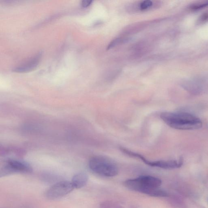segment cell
I'll list each match as a JSON object with an SVG mask.
<instances>
[{
    "instance_id": "6da1fadb",
    "label": "cell",
    "mask_w": 208,
    "mask_h": 208,
    "mask_svg": "<svg viewBox=\"0 0 208 208\" xmlns=\"http://www.w3.org/2000/svg\"><path fill=\"white\" fill-rule=\"evenodd\" d=\"M161 184L162 181L159 179L148 175L130 179L124 182L126 187L135 192L157 197L168 196L167 192L160 188Z\"/></svg>"
},
{
    "instance_id": "7a4b0ae2",
    "label": "cell",
    "mask_w": 208,
    "mask_h": 208,
    "mask_svg": "<svg viewBox=\"0 0 208 208\" xmlns=\"http://www.w3.org/2000/svg\"><path fill=\"white\" fill-rule=\"evenodd\" d=\"M160 117L165 124L176 129H198L202 126L199 118L186 112H164L160 115Z\"/></svg>"
},
{
    "instance_id": "3957f363",
    "label": "cell",
    "mask_w": 208,
    "mask_h": 208,
    "mask_svg": "<svg viewBox=\"0 0 208 208\" xmlns=\"http://www.w3.org/2000/svg\"><path fill=\"white\" fill-rule=\"evenodd\" d=\"M89 167L92 172L102 176L112 177L118 173L117 165L114 161L103 156L92 158L89 161Z\"/></svg>"
},
{
    "instance_id": "277c9868",
    "label": "cell",
    "mask_w": 208,
    "mask_h": 208,
    "mask_svg": "<svg viewBox=\"0 0 208 208\" xmlns=\"http://www.w3.org/2000/svg\"><path fill=\"white\" fill-rule=\"evenodd\" d=\"M74 189L71 182L61 181L50 187L46 192L45 196L50 200H56L65 196Z\"/></svg>"
},
{
    "instance_id": "5b68a950",
    "label": "cell",
    "mask_w": 208,
    "mask_h": 208,
    "mask_svg": "<svg viewBox=\"0 0 208 208\" xmlns=\"http://www.w3.org/2000/svg\"><path fill=\"white\" fill-rule=\"evenodd\" d=\"M32 171V167L24 161L16 160H10L1 171V176H4L14 172L28 173Z\"/></svg>"
},
{
    "instance_id": "8992f818",
    "label": "cell",
    "mask_w": 208,
    "mask_h": 208,
    "mask_svg": "<svg viewBox=\"0 0 208 208\" xmlns=\"http://www.w3.org/2000/svg\"><path fill=\"white\" fill-rule=\"evenodd\" d=\"M88 181V176L87 174L83 172H81L74 175L71 182L74 189H80L86 185Z\"/></svg>"
},
{
    "instance_id": "52a82bcc",
    "label": "cell",
    "mask_w": 208,
    "mask_h": 208,
    "mask_svg": "<svg viewBox=\"0 0 208 208\" xmlns=\"http://www.w3.org/2000/svg\"><path fill=\"white\" fill-rule=\"evenodd\" d=\"M38 63V59L37 57L35 58L25 65L15 68L14 69V71L17 73L28 72V71H32L33 68L36 67Z\"/></svg>"
},
{
    "instance_id": "ba28073f",
    "label": "cell",
    "mask_w": 208,
    "mask_h": 208,
    "mask_svg": "<svg viewBox=\"0 0 208 208\" xmlns=\"http://www.w3.org/2000/svg\"><path fill=\"white\" fill-rule=\"evenodd\" d=\"M152 4H153V3H152V1H148H148H143L140 5V8L141 10H146L152 7Z\"/></svg>"
},
{
    "instance_id": "9c48e42d",
    "label": "cell",
    "mask_w": 208,
    "mask_h": 208,
    "mask_svg": "<svg viewBox=\"0 0 208 208\" xmlns=\"http://www.w3.org/2000/svg\"><path fill=\"white\" fill-rule=\"evenodd\" d=\"M208 6V1H207L203 2L201 3L196 4L193 6H191V9L193 10H198L201 9L202 8L206 7Z\"/></svg>"
},
{
    "instance_id": "30bf717a",
    "label": "cell",
    "mask_w": 208,
    "mask_h": 208,
    "mask_svg": "<svg viewBox=\"0 0 208 208\" xmlns=\"http://www.w3.org/2000/svg\"><path fill=\"white\" fill-rule=\"evenodd\" d=\"M120 42H121V39L120 38H117L115 39L114 40H113V41L110 43V44H109L108 46V49L112 48L114 47V46H116V45H118Z\"/></svg>"
},
{
    "instance_id": "8fae6325",
    "label": "cell",
    "mask_w": 208,
    "mask_h": 208,
    "mask_svg": "<svg viewBox=\"0 0 208 208\" xmlns=\"http://www.w3.org/2000/svg\"><path fill=\"white\" fill-rule=\"evenodd\" d=\"M102 208H123L122 207L114 205L110 203H105L102 204Z\"/></svg>"
},
{
    "instance_id": "7c38bea8",
    "label": "cell",
    "mask_w": 208,
    "mask_h": 208,
    "mask_svg": "<svg viewBox=\"0 0 208 208\" xmlns=\"http://www.w3.org/2000/svg\"><path fill=\"white\" fill-rule=\"evenodd\" d=\"M92 2L91 0H84L82 2V5L83 7H87L92 4Z\"/></svg>"
}]
</instances>
